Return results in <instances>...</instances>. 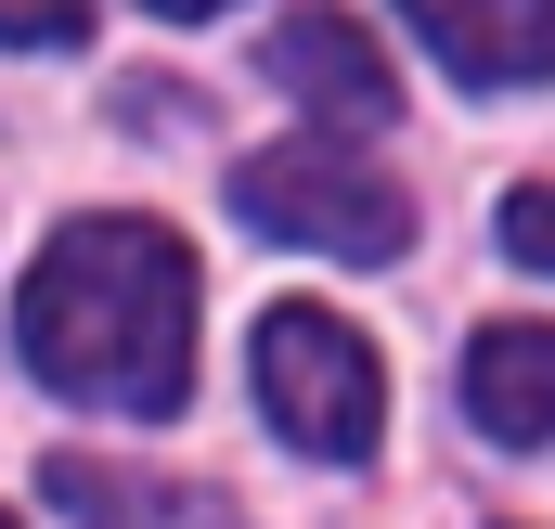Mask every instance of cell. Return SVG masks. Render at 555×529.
Returning <instances> with one entry per match:
<instances>
[{"label":"cell","mask_w":555,"mask_h":529,"mask_svg":"<svg viewBox=\"0 0 555 529\" xmlns=\"http://www.w3.org/2000/svg\"><path fill=\"white\" fill-rule=\"evenodd\" d=\"M13 336L65 400L168 426L194 400V246L168 220H65L13 297Z\"/></svg>","instance_id":"cell-1"},{"label":"cell","mask_w":555,"mask_h":529,"mask_svg":"<svg viewBox=\"0 0 555 529\" xmlns=\"http://www.w3.org/2000/svg\"><path fill=\"white\" fill-rule=\"evenodd\" d=\"M414 39L465 78V91H517V78H555V0H401Z\"/></svg>","instance_id":"cell-5"},{"label":"cell","mask_w":555,"mask_h":529,"mask_svg":"<svg viewBox=\"0 0 555 529\" xmlns=\"http://www.w3.org/2000/svg\"><path fill=\"white\" fill-rule=\"evenodd\" d=\"M465 413H478V439L543 452L555 439V323H478L465 336Z\"/></svg>","instance_id":"cell-6"},{"label":"cell","mask_w":555,"mask_h":529,"mask_svg":"<svg viewBox=\"0 0 555 529\" xmlns=\"http://www.w3.org/2000/svg\"><path fill=\"white\" fill-rule=\"evenodd\" d=\"M233 220L272 246H310V259H401L414 246V194L349 142H259L233 168Z\"/></svg>","instance_id":"cell-2"},{"label":"cell","mask_w":555,"mask_h":529,"mask_svg":"<svg viewBox=\"0 0 555 529\" xmlns=\"http://www.w3.org/2000/svg\"><path fill=\"white\" fill-rule=\"evenodd\" d=\"M207 529H220V517H207Z\"/></svg>","instance_id":"cell-10"},{"label":"cell","mask_w":555,"mask_h":529,"mask_svg":"<svg viewBox=\"0 0 555 529\" xmlns=\"http://www.w3.org/2000/svg\"><path fill=\"white\" fill-rule=\"evenodd\" d=\"M0 39L13 52H78L91 39V0H0Z\"/></svg>","instance_id":"cell-7"},{"label":"cell","mask_w":555,"mask_h":529,"mask_svg":"<svg viewBox=\"0 0 555 529\" xmlns=\"http://www.w3.org/2000/svg\"><path fill=\"white\" fill-rule=\"evenodd\" d=\"M272 78L310 104V117H349V130H388V117H401L388 52H375L362 13H336V0H297V13L272 26Z\"/></svg>","instance_id":"cell-4"},{"label":"cell","mask_w":555,"mask_h":529,"mask_svg":"<svg viewBox=\"0 0 555 529\" xmlns=\"http://www.w3.org/2000/svg\"><path fill=\"white\" fill-rule=\"evenodd\" d=\"M0 529H13V517H0Z\"/></svg>","instance_id":"cell-11"},{"label":"cell","mask_w":555,"mask_h":529,"mask_svg":"<svg viewBox=\"0 0 555 529\" xmlns=\"http://www.w3.org/2000/svg\"><path fill=\"white\" fill-rule=\"evenodd\" d=\"M246 375H259V413H272L310 465H362V452H375V426H388V375H375L362 323H336V310H310V297L259 310Z\"/></svg>","instance_id":"cell-3"},{"label":"cell","mask_w":555,"mask_h":529,"mask_svg":"<svg viewBox=\"0 0 555 529\" xmlns=\"http://www.w3.org/2000/svg\"><path fill=\"white\" fill-rule=\"evenodd\" d=\"M155 13H220V0H155Z\"/></svg>","instance_id":"cell-9"},{"label":"cell","mask_w":555,"mask_h":529,"mask_svg":"<svg viewBox=\"0 0 555 529\" xmlns=\"http://www.w3.org/2000/svg\"><path fill=\"white\" fill-rule=\"evenodd\" d=\"M504 259L555 271V181H517V194H504Z\"/></svg>","instance_id":"cell-8"}]
</instances>
